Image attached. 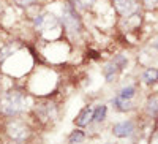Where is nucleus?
<instances>
[{
	"label": "nucleus",
	"instance_id": "nucleus-22",
	"mask_svg": "<svg viewBox=\"0 0 158 144\" xmlns=\"http://www.w3.org/2000/svg\"><path fill=\"white\" fill-rule=\"evenodd\" d=\"M108 144H111V142H108Z\"/></svg>",
	"mask_w": 158,
	"mask_h": 144
},
{
	"label": "nucleus",
	"instance_id": "nucleus-2",
	"mask_svg": "<svg viewBox=\"0 0 158 144\" xmlns=\"http://www.w3.org/2000/svg\"><path fill=\"white\" fill-rule=\"evenodd\" d=\"M33 29L46 40H57L63 35L60 19L51 11H43L33 18Z\"/></svg>",
	"mask_w": 158,
	"mask_h": 144
},
{
	"label": "nucleus",
	"instance_id": "nucleus-13",
	"mask_svg": "<svg viewBox=\"0 0 158 144\" xmlns=\"http://www.w3.org/2000/svg\"><path fill=\"white\" fill-rule=\"evenodd\" d=\"M146 111L149 116L155 117L158 114V97H150L146 103Z\"/></svg>",
	"mask_w": 158,
	"mask_h": 144
},
{
	"label": "nucleus",
	"instance_id": "nucleus-15",
	"mask_svg": "<svg viewBox=\"0 0 158 144\" xmlns=\"http://www.w3.org/2000/svg\"><path fill=\"white\" fill-rule=\"evenodd\" d=\"M85 138L84 132L82 130H74V132H71V135L68 136V144H79V142H82Z\"/></svg>",
	"mask_w": 158,
	"mask_h": 144
},
{
	"label": "nucleus",
	"instance_id": "nucleus-3",
	"mask_svg": "<svg viewBox=\"0 0 158 144\" xmlns=\"http://www.w3.org/2000/svg\"><path fill=\"white\" fill-rule=\"evenodd\" d=\"M60 22H62L63 32L67 33L71 40H77L84 32V24H82L81 15H79V10L74 6V3L71 0H68V2L63 5Z\"/></svg>",
	"mask_w": 158,
	"mask_h": 144
},
{
	"label": "nucleus",
	"instance_id": "nucleus-20",
	"mask_svg": "<svg viewBox=\"0 0 158 144\" xmlns=\"http://www.w3.org/2000/svg\"><path fill=\"white\" fill-rule=\"evenodd\" d=\"M153 142H155V144H158V136L155 138V141H153Z\"/></svg>",
	"mask_w": 158,
	"mask_h": 144
},
{
	"label": "nucleus",
	"instance_id": "nucleus-17",
	"mask_svg": "<svg viewBox=\"0 0 158 144\" xmlns=\"http://www.w3.org/2000/svg\"><path fill=\"white\" fill-rule=\"evenodd\" d=\"M16 5H19V6H22V8H25V6H30V5H33L36 0H13Z\"/></svg>",
	"mask_w": 158,
	"mask_h": 144
},
{
	"label": "nucleus",
	"instance_id": "nucleus-14",
	"mask_svg": "<svg viewBox=\"0 0 158 144\" xmlns=\"http://www.w3.org/2000/svg\"><path fill=\"white\" fill-rule=\"evenodd\" d=\"M15 52H16V46L15 44L8 43V44L2 46V48H0V62L6 60L8 57H11L13 54H15Z\"/></svg>",
	"mask_w": 158,
	"mask_h": 144
},
{
	"label": "nucleus",
	"instance_id": "nucleus-11",
	"mask_svg": "<svg viewBox=\"0 0 158 144\" xmlns=\"http://www.w3.org/2000/svg\"><path fill=\"white\" fill-rule=\"evenodd\" d=\"M106 116H108V106L106 104H97L94 108V117H92V121L97 122V124H101L106 119Z\"/></svg>",
	"mask_w": 158,
	"mask_h": 144
},
{
	"label": "nucleus",
	"instance_id": "nucleus-18",
	"mask_svg": "<svg viewBox=\"0 0 158 144\" xmlns=\"http://www.w3.org/2000/svg\"><path fill=\"white\" fill-rule=\"evenodd\" d=\"M142 2H144V5L152 6V5H155V3H156V0H142Z\"/></svg>",
	"mask_w": 158,
	"mask_h": 144
},
{
	"label": "nucleus",
	"instance_id": "nucleus-9",
	"mask_svg": "<svg viewBox=\"0 0 158 144\" xmlns=\"http://www.w3.org/2000/svg\"><path fill=\"white\" fill-rule=\"evenodd\" d=\"M135 132V125L131 121H122L112 127V133L117 138H130Z\"/></svg>",
	"mask_w": 158,
	"mask_h": 144
},
{
	"label": "nucleus",
	"instance_id": "nucleus-5",
	"mask_svg": "<svg viewBox=\"0 0 158 144\" xmlns=\"http://www.w3.org/2000/svg\"><path fill=\"white\" fill-rule=\"evenodd\" d=\"M135 95H136V87L133 84L123 86L115 94V97L112 98V103L118 111H128V109H131V106H133Z\"/></svg>",
	"mask_w": 158,
	"mask_h": 144
},
{
	"label": "nucleus",
	"instance_id": "nucleus-8",
	"mask_svg": "<svg viewBox=\"0 0 158 144\" xmlns=\"http://www.w3.org/2000/svg\"><path fill=\"white\" fill-rule=\"evenodd\" d=\"M35 112H36L38 117H41V121H51L57 116V106L51 101H46V103H41V104H36Z\"/></svg>",
	"mask_w": 158,
	"mask_h": 144
},
{
	"label": "nucleus",
	"instance_id": "nucleus-6",
	"mask_svg": "<svg viewBox=\"0 0 158 144\" xmlns=\"http://www.w3.org/2000/svg\"><path fill=\"white\" fill-rule=\"evenodd\" d=\"M127 65H128V59L123 54H118L114 59H111L106 65H104V68H103V74H104V78H106V81L112 83L117 78V74L120 73Z\"/></svg>",
	"mask_w": 158,
	"mask_h": 144
},
{
	"label": "nucleus",
	"instance_id": "nucleus-21",
	"mask_svg": "<svg viewBox=\"0 0 158 144\" xmlns=\"http://www.w3.org/2000/svg\"><path fill=\"white\" fill-rule=\"evenodd\" d=\"M48 2H54V0H48Z\"/></svg>",
	"mask_w": 158,
	"mask_h": 144
},
{
	"label": "nucleus",
	"instance_id": "nucleus-10",
	"mask_svg": "<svg viewBox=\"0 0 158 144\" xmlns=\"http://www.w3.org/2000/svg\"><path fill=\"white\" fill-rule=\"evenodd\" d=\"M92 117H94V108L92 106H84L81 111H79V114L76 116L74 119V124L77 127H85L92 122Z\"/></svg>",
	"mask_w": 158,
	"mask_h": 144
},
{
	"label": "nucleus",
	"instance_id": "nucleus-12",
	"mask_svg": "<svg viewBox=\"0 0 158 144\" xmlns=\"http://www.w3.org/2000/svg\"><path fill=\"white\" fill-rule=\"evenodd\" d=\"M142 81L146 84H153L158 81V68H147L142 73Z\"/></svg>",
	"mask_w": 158,
	"mask_h": 144
},
{
	"label": "nucleus",
	"instance_id": "nucleus-1",
	"mask_svg": "<svg viewBox=\"0 0 158 144\" xmlns=\"http://www.w3.org/2000/svg\"><path fill=\"white\" fill-rule=\"evenodd\" d=\"M29 108V95L22 89H10L0 95V114L15 117Z\"/></svg>",
	"mask_w": 158,
	"mask_h": 144
},
{
	"label": "nucleus",
	"instance_id": "nucleus-16",
	"mask_svg": "<svg viewBox=\"0 0 158 144\" xmlns=\"http://www.w3.org/2000/svg\"><path fill=\"white\" fill-rule=\"evenodd\" d=\"M71 2L74 3V6L77 10H89V8L94 6L98 0H71Z\"/></svg>",
	"mask_w": 158,
	"mask_h": 144
},
{
	"label": "nucleus",
	"instance_id": "nucleus-19",
	"mask_svg": "<svg viewBox=\"0 0 158 144\" xmlns=\"http://www.w3.org/2000/svg\"><path fill=\"white\" fill-rule=\"evenodd\" d=\"M153 48H155V49H158V41H156V43H153Z\"/></svg>",
	"mask_w": 158,
	"mask_h": 144
},
{
	"label": "nucleus",
	"instance_id": "nucleus-7",
	"mask_svg": "<svg viewBox=\"0 0 158 144\" xmlns=\"http://www.w3.org/2000/svg\"><path fill=\"white\" fill-rule=\"evenodd\" d=\"M112 3H114L117 13L123 18H131L138 10L136 0H112Z\"/></svg>",
	"mask_w": 158,
	"mask_h": 144
},
{
	"label": "nucleus",
	"instance_id": "nucleus-4",
	"mask_svg": "<svg viewBox=\"0 0 158 144\" xmlns=\"http://www.w3.org/2000/svg\"><path fill=\"white\" fill-rule=\"evenodd\" d=\"M5 133L16 142H25L30 138V127L18 119H10L5 125Z\"/></svg>",
	"mask_w": 158,
	"mask_h": 144
}]
</instances>
